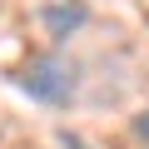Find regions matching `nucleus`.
I'll list each match as a JSON object with an SVG mask.
<instances>
[{
	"label": "nucleus",
	"instance_id": "nucleus-4",
	"mask_svg": "<svg viewBox=\"0 0 149 149\" xmlns=\"http://www.w3.org/2000/svg\"><path fill=\"white\" fill-rule=\"evenodd\" d=\"M60 144H65V149H85V144H80V139H74V134H70V129H65V134H60Z\"/></svg>",
	"mask_w": 149,
	"mask_h": 149
},
{
	"label": "nucleus",
	"instance_id": "nucleus-1",
	"mask_svg": "<svg viewBox=\"0 0 149 149\" xmlns=\"http://www.w3.org/2000/svg\"><path fill=\"white\" fill-rule=\"evenodd\" d=\"M15 85L30 95V100H40V104H70L74 100V90H80V74H74V65L65 60V55H35L30 65H20L15 70Z\"/></svg>",
	"mask_w": 149,
	"mask_h": 149
},
{
	"label": "nucleus",
	"instance_id": "nucleus-2",
	"mask_svg": "<svg viewBox=\"0 0 149 149\" xmlns=\"http://www.w3.org/2000/svg\"><path fill=\"white\" fill-rule=\"evenodd\" d=\"M85 20H90V5H85V0H60V5H45L40 10V25H45L50 40H70Z\"/></svg>",
	"mask_w": 149,
	"mask_h": 149
},
{
	"label": "nucleus",
	"instance_id": "nucleus-3",
	"mask_svg": "<svg viewBox=\"0 0 149 149\" xmlns=\"http://www.w3.org/2000/svg\"><path fill=\"white\" fill-rule=\"evenodd\" d=\"M134 134H139V139H144V144H149V104H144V109H139V114H134Z\"/></svg>",
	"mask_w": 149,
	"mask_h": 149
}]
</instances>
